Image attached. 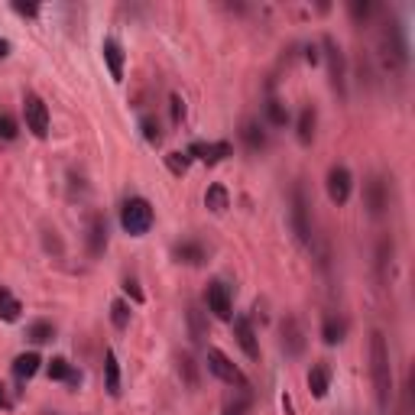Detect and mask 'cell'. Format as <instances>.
Here are the masks:
<instances>
[{"label": "cell", "mask_w": 415, "mask_h": 415, "mask_svg": "<svg viewBox=\"0 0 415 415\" xmlns=\"http://www.w3.org/2000/svg\"><path fill=\"white\" fill-rule=\"evenodd\" d=\"M370 366H373V386H377V403L386 412L392 399V366H390V347L386 338L373 331L370 334Z\"/></svg>", "instance_id": "obj_1"}, {"label": "cell", "mask_w": 415, "mask_h": 415, "mask_svg": "<svg viewBox=\"0 0 415 415\" xmlns=\"http://www.w3.org/2000/svg\"><path fill=\"white\" fill-rule=\"evenodd\" d=\"M121 224L127 234L134 237H143V234L153 227V208H149L147 198H130L121 211Z\"/></svg>", "instance_id": "obj_2"}, {"label": "cell", "mask_w": 415, "mask_h": 415, "mask_svg": "<svg viewBox=\"0 0 415 415\" xmlns=\"http://www.w3.org/2000/svg\"><path fill=\"white\" fill-rule=\"evenodd\" d=\"M208 370H211L214 377H221L224 383H231V386H240V390L250 386L247 377L237 370V364H231V357L224 354V351H218V347H211V351H208Z\"/></svg>", "instance_id": "obj_3"}, {"label": "cell", "mask_w": 415, "mask_h": 415, "mask_svg": "<svg viewBox=\"0 0 415 415\" xmlns=\"http://www.w3.org/2000/svg\"><path fill=\"white\" fill-rule=\"evenodd\" d=\"M23 114H26V127L36 136H49V108L42 104L39 95H26L23 101Z\"/></svg>", "instance_id": "obj_4"}, {"label": "cell", "mask_w": 415, "mask_h": 415, "mask_svg": "<svg viewBox=\"0 0 415 415\" xmlns=\"http://www.w3.org/2000/svg\"><path fill=\"white\" fill-rule=\"evenodd\" d=\"M292 224H295V234L302 244H312V224H308V201H305V188L295 185L292 192Z\"/></svg>", "instance_id": "obj_5"}, {"label": "cell", "mask_w": 415, "mask_h": 415, "mask_svg": "<svg viewBox=\"0 0 415 415\" xmlns=\"http://www.w3.org/2000/svg\"><path fill=\"white\" fill-rule=\"evenodd\" d=\"M351 185H354V179H351L347 166H331L328 169V198L334 205H344L351 198Z\"/></svg>", "instance_id": "obj_6"}, {"label": "cell", "mask_w": 415, "mask_h": 415, "mask_svg": "<svg viewBox=\"0 0 415 415\" xmlns=\"http://www.w3.org/2000/svg\"><path fill=\"white\" fill-rule=\"evenodd\" d=\"M208 312H214V318L227 321L231 318V292L224 282H211L208 286Z\"/></svg>", "instance_id": "obj_7"}, {"label": "cell", "mask_w": 415, "mask_h": 415, "mask_svg": "<svg viewBox=\"0 0 415 415\" xmlns=\"http://www.w3.org/2000/svg\"><path fill=\"white\" fill-rule=\"evenodd\" d=\"M325 52H328V68H331V85H334V91H341L344 95V52L341 46L334 42L331 36H325Z\"/></svg>", "instance_id": "obj_8"}, {"label": "cell", "mask_w": 415, "mask_h": 415, "mask_svg": "<svg viewBox=\"0 0 415 415\" xmlns=\"http://www.w3.org/2000/svg\"><path fill=\"white\" fill-rule=\"evenodd\" d=\"M104 247H108V224L101 214H91V221H88V253L104 257Z\"/></svg>", "instance_id": "obj_9"}, {"label": "cell", "mask_w": 415, "mask_h": 415, "mask_svg": "<svg viewBox=\"0 0 415 415\" xmlns=\"http://www.w3.org/2000/svg\"><path fill=\"white\" fill-rule=\"evenodd\" d=\"M234 334H237V344L244 347V354L250 360L260 357V344H257V334H253V325L247 318H234Z\"/></svg>", "instance_id": "obj_10"}, {"label": "cell", "mask_w": 415, "mask_h": 415, "mask_svg": "<svg viewBox=\"0 0 415 415\" xmlns=\"http://www.w3.org/2000/svg\"><path fill=\"white\" fill-rule=\"evenodd\" d=\"M188 156L201 159V162H208V166H214V162H221L224 156H231V143H192L188 147Z\"/></svg>", "instance_id": "obj_11"}, {"label": "cell", "mask_w": 415, "mask_h": 415, "mask_svg": "<svg viewBox=\"0 0 415 415\" xmlns=\"http://www.w3.org/2000/svg\"><path fill=\"white\" fill-rule=\"evenodd\" d=\"M101 52H104V62H108V68H110V78H114V81H121V78H123V49H121V42H117V39H104Z\"/></svg>", "instance_id": "obj_12"}, {"label": "cell", "mask_w": 415, "mask_h": 415, "mask_svg": "<svg viewBox=\"0 0 415 415\" xmlns=\"http://www.w3.org/2000/svg\"><path fill=\"white\" fill-rule=\"evenodd\" d=\"M282 347L289 354H302V347H305V338H302V328H299L295 318H286L282 321Z\"/></svg>", "instance_id": "obj_13"}, {"label": "cell", "mask_w": 415, "mask_h": 415, "mask_svg": "<svg viewBox=\"0 0 415 415\" xmlns=\"http://www.w3.org/2000/svg\"><path fill=\"white\" fill-rule=\"evenodd\" d=\"M366 208H370V214H383L386 211V185H383V179H370L366 182Z\"/></svg>", "instance_id": "obj_14"}, {"label": "cell", "mask_w": 415, "mask_h": 415, "mask_svg": "<svg viewBox=\"0 0 415 415\" xmlns=\"http://www.w3.org/2000/svg\"><path fill=\"white\" fill-rule=\"evenodd\" d=\"M205 208L208 211H214V214H224L227 208H231V195H227V188L224 185H208V192H205Z\"/></svg>", "instance_id": "obj_15"}, {"label": "cell", "mask_w": 415, "mask_h": 415, "mask_svg": "<svg viewBox=\"0 0 415 415\" xmlns=\"http://www.w3.org/2000/svg\"><path fill=\"white\" fill-rule=\"evenodd\" d=\"M175 260L188 263V266H198V263H205V247L195 244V240H185V244L175 247Z\"/></svg>", "instance_id": "obj_16"}, {"label": "cell", "mask_w": 415, "mask_h": 415, "mask_svg": "<svg viewBox=\"0 0 415 415\" xmlns=\"http://www.w3.org/2000/svg\"><path fill=\"white\" fill-rule=\"evenodd\" d=\"M104 377H108L110 396H121V366H117V354H114V351L104 354Z\"/></svg>", "instance_id": "obj_17"}, {"label": "cell", "mask_w": 415, "mask_h": 415, "mask_svg": "<svg viewBox=\"0 0 415 415\" xmlns=\"http://www.w3.org/2000/svg\"><path fill=\"white\" fill-rule=\"evenodd\" d=\"M308 390L315 399H325L328 396V366H312L308 373Z\"/></svg>", "instance_id": "obj_18"}, {"label": "cell", "mask_w": 415, "mask_h": 415, "mask_svg": "<svg viewBox=\"0 0 415 415\" xmlns=\"http://www.w3.org/2000/svg\"><path fill=\"white\" fill-rule=\"evenodd\" d=\"M49 377L52 379H68L72 386H78V383H81V373H75L65 357H55V360H49Z\"/></svg>", "instance_id": "obj_19"}, {"label": "cell", "mask_w": 415, "mask_h": 415, "mask_svg": "<svg viewBox=\"0 0 415 415\" xmlns=\"http://www.w3.org/2000/svg\"><path fill=\"white\" fill-rule=\"evenodd\" d=\"M39 354H20L16 360H13V373L20 379H29V377H36V370H39Z\"/></svg>", "instance_id": "obj_20"}, {"label": "cell", "mask_w": 415, "mask_h": 415, "mask_svg": "<svg viewBox=\"0 0 415 415\" xmlns=\"http://www.w3.org/2000/svg\"><path fill=\"white\" fill-rule=\"evenodd\" d=\"M20 312H23V308H20V302L10 295V289L0 286V318H3V321H16Z\"/></svg>", "instance_id": "obj_21"}, {"label": "cell", "mask_w": 415, "mask_h": 415, "mask_svg": "<svg viewBox=\"0 0 415 415\" xmlns=\"http://www.w3.org/2000/svg\"><path fill=\"white\" fill-rule=\"evenodd\" d=\"M315 140V110L305 108L302 114H299V143H312Z\"/></svg>", "instance_id": "obj_22"}, {"label": "cell", "mask_w": 415, "mask_h": 415, "mask_svg": "<svg viewBox=\"0 0 415 415\" xmlns=\"http://www.w3.org/2000/svg\"><path fill=\"white\" fill-rule=\"evenodd\" d=\"M321 338H325V344H341L344 341V321L328 318V321H325V328H321Z\"/></svg>", "instance_id": "obj_23"}, {"label": "cell", "mask_w": 415, "mask_h": 415, "mask_svg": "<svg viewBox=\"0 0 415 415\" xmlns=\"http://www.w3.org/2000/svg\"><path fill=\"white\" fill-rule=\"evenodd\" d=\"M26 334H29V341L42 344V341H52V334H55V331H52V325H49V321H33Z\"/></svg>", "instance_id": "obj_24"}, {"label": "cell", "mask_w": 415, "mask_h": 415, "mask_svg": "<svg viewBox=\"0 0 415 415\" xmlns=\"http://www.w3.org/2000/svg\"><path fill=\"white\" fill-rule=\"evenodd\" d=\"M188 162H192L188 153H169V156H166V166H169L172 175H185V172H188Z\"/></svg>", "instance_id": "obj_25"}, {"label": "cell", "mask_w": 415, "mask_h": 415, "mask_svg": "<svg viewBox=\"0 0 415 415\" xmlns=\"http://www.w3.org/2000/svg\"><path fill=\"white\" fill-rule=\"evenodd\" d=\"M244 140L250 149H263L266 147V136H263V130H260L257 123H244Z\"/></svg>", "instance_id": "obj_26"}, {"label": "cell", "mask_w": 415, "mask_h": 415, "mask_svg": "<svg viewBox=\"0 0 415 415\" xmlns=\"http://www.w3.org/2000/svg\"><path fill=\"white\" fill-rule=\"evenodd\" d=\"M110 321H114V328H127L130 325V305L127 302H114L110 305Z\"/></svg>", "instance_id": "obj_27"}, {"label": "cell", "mask_w": 415, "mask_h": 415, "mask_svg": "<svg viewBox=\"0 0 415 415\" xmlns=\"http://www.w3.org/2000/svg\"><path fill=\"white\" fill-rule=\"evenodd\" d=\"M266 114H269V121L276 123V127H286V121H289V110L282 108L279 101H269V104H266Z\"/></svg>", "instance_id": "obj_28"}, {"label": "cell", "mask_w": 415, "mask_h": 415, "mask_svg": "<svg viewBox=\"0 0 415 415\" xmlns=\"http://www.w3.org/2000/svg\"><path fill=\"white\" fill-rule=\"evenodd\" d=\"M140 127H143V136H147V143H153V147H159V143H162V134H159V123L156 121H143L140 123Z\"/></svg>", "instance_id": "obj_29"}, {"label": "cell", "mask_w": 415, "mask_h": 415, "mask_svg": "<svg viewBox=\"0 0 415 415\" xmlns=\"http://www.w3.org/2000/svg\"><path fill=\"white\" fill-rule=\"evenodd\" d=\"M13 136H16V121L0 110V140H13Z\"/></svg>", "instance_id": "obj_30"}, {"label": "cell", "mask_w": 415, "mask_h": 415, "mask_svg": "<svg viewBox=\"0 0 415 415\" xmlns=\"http://www.w3.org/2000/svg\"><path fill=\"white\" fill-rule=\"evenodd\" d=\"M370 13H373V3H360V0H354V3H351V16H354L357 23H364V20H370Z\"/></svg>", "instance_id": "obj_31"}, {"label": "cell", "mask_w": 415, "mask_h": 415, "mask_svg": "<svg viewBox=\"0 0 415 415\" xmlns=\"http://www.w3.org/2000/svg\"><path fill=\"white\" fill-rule=\"evenodd\" d=\"M188 321H192V338H195V341H205V325H201V312H198V308L188 312Z\"/></svg>", "instance_id": "obj_32"}, {"label": "cell", "mask_w": 415, "mask_h": 415, "mask_svg": "<svg viewBox=\"0 0 415 415\" xmlns=\"http://www.w3.org/2000/svg\"><path fill=\"white\" fill-rule=\"evenodd\" d=\"M179 370L185 373V379H188V386H195V383H198V379H195V360H192L188 354H185L182 360H179Z\"/></svg>", "instance_id": "obj_33"}, {"label": "cell", "mask_w": 415, "mask_h": 415, "mask_svg": "<svg viewBox=\"0 0 415 415\" xmlns=\"http://www.w3.org/2000/svg\"><path fill=\"white\" fill-rule=\"evenodd\" d=\"M169 104H172V123H182V117H185V104H182V98H179V95H172Z\"/></svg>", "instance_id": "obj_34"}, {"label": "cell", "mask_w": 415, "mask_h": 415, "mask_svg": "<svg viewBox=\"0 0 415 415\" xmlns=\"http://www.w3.org/2000/svg\"><path fill=\"white\" fill-rule=\"evenodd\" d=\"M13 10L20 13V16H36L39 7H36V3H23V0H16V3H13Z\"/></svg>", "instance_id": "obj_35"}, {"label": "cell", "mask_w": 415, "mask_h": 415, "mask_svg": "<svg viewBox=\"0 0 415 415\" xmlns=\"http://www.w3.org/2000/svg\"><path fill=\"white\" fill-rule=\"evenodd\" d=\"M123 292L130 295L134 302H143V292H140V286H136L134 279H127V282H123Z\"/></svg>", "instance_id": "obj_36"}, {"label": "cell", "mask_w": 415, "mask_h": 415, "mask_svg": "<svg viewBox=\"0 0 415 415\" xmlns=\"http://www.w3.org/2000/svg\"><path fill=\"white\" fill-rule=\"evenodd\" d=\"M7 52H10V42H7V39H0V59H3Z\"/></svg>", "instance_id": "obj_37"}, {"label": "cell", "mask_w": 415, "mask_h": 415, "mask_svg": "<svg viewBox=\"0 0 415 415\" xmlns=\"http://www.w3.org/2000/svg\"><path fill=\"white\" fill-rule=\"evenodd\" d=\"M10 405V399H7V392H3V386H0V409H7Z\"/></svg>", "instance_id": "obj_38"}, {"label": "cell", "mask_w": 415, "mask_h": 415, "mask_svg": "<svg viewBox=\"0 0 415 415\" xmlns=\"http://www.w3.org/2000/svg\"><path fill=\"white\" fill-rule=\"evenodd\" d=\"M224 415H234V412H224Z\"/></svg>", "instance_id": "obj_39"}]
</instances>
